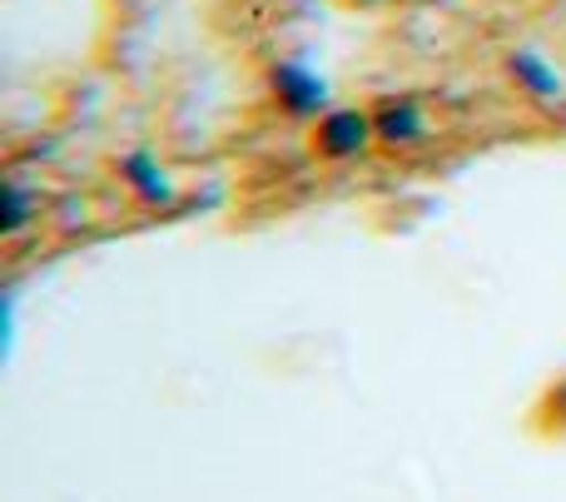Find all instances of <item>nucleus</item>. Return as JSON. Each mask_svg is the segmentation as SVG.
I'll return each mask as SVG.
<instances>
[{"label": "nucleus", "instance_id": "f257e3e1", "mask_svg": "<svg viewBox=\"0 0 566 502\" xmlns=\"http://www.w3.org/2000/svg\"><path fill=\"white\" fill-rule=\"evenodd\" d=\"M363 139H368V125H363V115H333V119H323V149H328V155H353V149H363Z\"/></svg>", "mask_w": 566, "mask_h": 502}, {"label": "nucleus", "instance_id": "f03ea898", "mask_svg": "<svg viewBox=\"0 0 566 502\" xmlns=\"http://www.w3.org/2000/svg\"><path fill=\"white\" fill-rule=\"evenodd\" d=\"M274 80H279L283 100H289L293 109H313V105H318V100H323V85H318V80H313V75H303V70H293V65H283Z\"/></svg>", "mask_w": 566, "mask_h": 502}, {"label": "nucleus", "instance_id": "423d86ee", "mask_svg": "<svg viewBox=\"0 0 566 502\" xmlns=\"http://www.w3.org/2000/svg\"><path fill=\"white\" fill-rule=\"evenodd\" d=\"M20 215H25V205H20V189L10 185L6 189V229H20Z\"/></svg>", "mask_w": 566, "mask_h": 502}, {"label": "nucleus", "instance_id": "39448f33", "mask_svg": "<svg viewBox=\"0 0 566 502\" xmlns=\"http://www.w3.org/2000/svg\"><path fill=\"white\" fill-rule=\"evenodd\" d=\"M517 75L527 80L532 90H542V95H552V90H557V80H552V75H542V65H537V60H527V55L517 60Z\"/></svg>", "mask_w": 566, "mask_h": 502}, {"label": "nucleus", "instance_id": "7ed1b4c3", "mask_svg": "<svg viewBox=\"0 0 566 502\" xmlns=\"http://www.w3.org/2000/svg\"><path fill=\"white\" fill-rule=\"evenodd\" d=\"M418 109L412 105H388L378 119V135L388 139V145H402V139H418Z\"/></svg>", "mask_w": 566, "mask_h": 502}, {"label": "nucleus", "instance_id": "20e7f679", "mask_svg": "<svg viewBox=\"0 0 566 502\" xmlns=\"http://www.w3.org/2000/svg\"><path fill=\"white\" fill-rule=\"evenodd\" d=\"M125 175L135 179L139 195H145V199H165V195H169L165 175H159V169L149 165V155H129V159H125Z\"/></svg>", "mask_w": 566, "mask_h": 502}]
</instances>
